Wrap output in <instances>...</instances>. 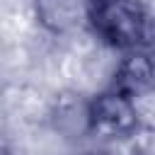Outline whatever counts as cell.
Returning a JSON list of instances; mask_svg holds the SVG:
<instances>
[{"label":"cell","mask_w":155,"mask_h":155,"mask_svg":"<svg viewBox=\"0 0 155 155\" xmlns=\"http://www.w3.org/2000/svg\"><path fill=\"white\" fill-rule=\"evenodd\" d=\"M85 24L99 41L124 53L148 44V12L140 0H87Z\"/></svg>","instance_id":"6da1fadb"},{"label":"cell","mask_w":155,"mask_h":155,"mask_svg":"<svg viewBox=\"0 0 155 155\" xmlns=\"http://www.w3.org/2000/svg\"><path fill=\"white\" fill-rule=\"evenodd\" d=\"M87 155H104V153H87Z\"/></svg>","instance_id":"8992f818"},{"label":"cell","mask_w":155,"mask_h":155,"mask_svg":"<svg viewBox=\"0 0 155 155\" xmlns=\"http://www.w3.org/2000/svg\"><path fill=\"white\" fill-rule=\"evenodd\" d=\"M90 136L99 138H128L140 126L136 99L116 87H109L87 99Z\"/></svg>","instance_id":"7a4b0ae2"},{"label":"cell","mask_w":155,"mask_h":155,"mask_svg":"<svg viewBox=\"0 0 155 155\" xmlns=\"http://www.w3.org/2000/svg\"><path fill=\"white\" fill-rule=\"evenodd\" d=\"M87 99L80 92H63L53 102V124L65 138H82L90 136V119H87Z\"/></svg>","instance_id":"5b68a950"},{"label":"cell","mask_w":155,"mask_h":155,"mask_svg":"<svg viewBox=\"0 0 155 155\" xmlns=\"http://www.w3.org/2000/svg\"><path fill=\"white\" fill-rule=\"evenodd\" d=\"M153 61L150 53L145 48H136V51H126L124 61L116 68V80L111 87L131 94L133 99H138L140 94L150 92L153 87Z\"/></svg>","instance_id":"277c9868"},{"label":"cell","mask_w":155,"mask_h":155,"mask_svg":"<svg viewBox=\"0 0 155 155\" xmlns=\"http://www.w3.org/2000/svg\"><path fill=\"white\" fill-rule=\"evenodd\" d=\"M34 17L48 34H70L87 19V0H34Z\"/></svg>","instance_id":"3957f363"}]
</instances>
